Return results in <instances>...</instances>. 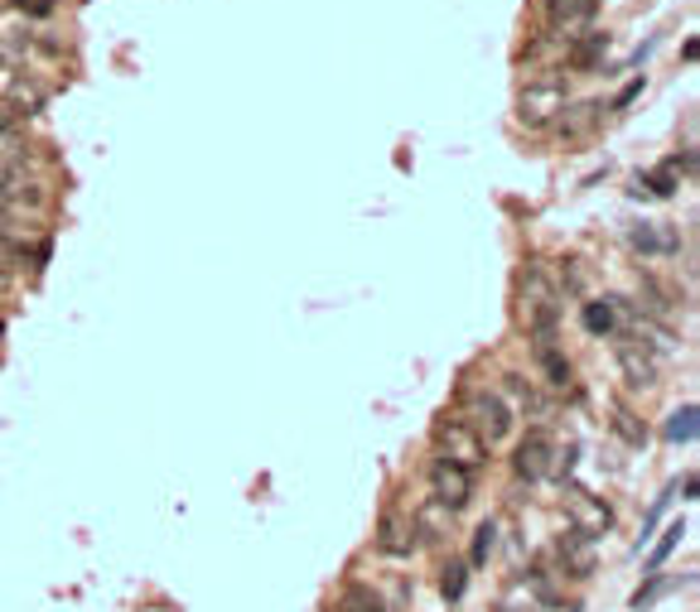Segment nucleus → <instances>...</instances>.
I'll use <instances>...</instances> for the list:
<instances>
[{
  "instance_id": "7",
  "label": "nucleus",
  "mask_w": 700,
  "mask_h": 612,
  "mask_svg": "<svg viewBox=\"0 0 700 612\" xmlns=\"http://www.w3.org/2000/svg\"><path fill=\"white\" fill-rule=\"evenodd\" d=\"M541 10H546L551 30L561 34L565 44H575V39H579V30H585V24L595 20L599 0H541Z\"/></svg>"
},
{
  "instance_id": "17",
  "label": "nucleus",
  "mask_w": 700,
  "mask_h": 612,
  "mask_svg": "<svg viewBox=\"0 0 700 612\" xmlns=\"http://www.w3.org/2000/svg\"><path fill=\"white\" fill-rule=\"evenodd\" d=\"M619 309H623V299H595V304H585V328H589L595 338L613 333V328H619Z\"/></svg>"
},
{
  "instance_id": "12",
  "label": "nucleus",
  "mask_w": 700,
  "mask_h": 612,
  "mask_svg": "<svg viewBox=\"0 0 700 612\" xmlns=\"http://www.w3.org/2000/svg\"><path fill=\"white\" fill-rule=\"evenodd\" d=\"M0 97L15 106V116H20V112L34 116V112L44 106V88H39V82H30V78H5V92H0Z\"/></svg>"
},
{
  "instance_id": "9",
  "label": "nucleus",
  "mask_w": 700,
  "mask_h": 612,
  "mask_svg": "<svg viewBox=\"0 0 700 612\" xmlns=\"http://www.w3.org/2000/svg\"><path fill=\"white\" fill-rule=\"evenodd\" d=\"M377 549L386 559H406L410 549H416V525H410L402 511H386L377 525Z\"/></svg>"
},
{
  "instance_id": "26",
  "label": "nucleus",
  "mask_w": 700,
  "mask_h": 612,
  "mask_svg": "<svg viewBox=\"0 0 700 612\" xmlns=\"http://www.w3.org/2000/svg\"><path fill=\"white\" fill-rule=\"evenodd\" d=\"M662 589H667V579H662V574H647V583L633 593V612H643V608H647V603H652V598H657Z\"/></svg>"
},
{
  "instance_id": "6",
  "label": "nucleus",
  "mask_w": 700,
  "mask_h": 612,
  "mask_svg": "<svg viewBox=\"0 0 700 612\" xmlns=\"http://www.w3.org/2000/svg\"><path fill=\"white\" fill-rule=\"evenodd\" d=\"M551 463H555V444L546 439V430H531L512 454V473L522 483H541V477H551Z\"/></svg>"
},
{
  "instance_id": "18",
  "label": "nucleus",
  "mask_w": 700,
  "mask_h": 612,
  "mask_svg": "<svg viewBox=\"0 0 700 612\" xmlns=\"http://www.w3.org/2000/svg\"><path fill=\"white\" fill-rule=\"evenodd\" d=\"M537 362H541V372H546V382L555 390L571 386V362H565V352H555L551 342H546V348H537Z\"/></svg>"
},
{
  "instance_id": "16",
  "label": "nucleus",
  "mask_w": 700,
  "mask_h": 612,
  "mask_svg": "<svg viewBox=\"0 0 700 612\" xmlns=\"http://www.w3.org/2000/svg\"><path fill=\"white\" fill-rule=\"evenodd\" d=\"M24 193H30L24 165H0V217H5L10 207H20V203H24Z\"/></svg>"
},
{
  "instance_id": "11",
  "label": "nucleus",
  "mask_w": 700,
  "mask_h": 612,
  "mask_svg": "<svg viewBox=\"0 0 700 612\" xmlns=\"http://www.w3.org/2000/svg\"><path fill=\"white\" fill-rule=\"evenodd\" d=\"M628 247L637 256H671V251H681V237H676V231H662V227H633L628 231Z\"/></svg>"
},
{
  "instance_id": "19",
  "label": "nucleus",
  "mask_w": 700,
  "mask_h": 612,
  "mask_svg": "<svg viewBox=\"0 0 700 612\" xmlns=\"http://www.w3.org/2000/svg\"><path fill=\"white\" fill-rule=\"evenodd\" d=\"M667 439L671 444H696V406H681L667 420Z\"/></svg>"
},
{
  "instance_id": "24",
  "label": "nucleus",
  "mask_w": 700,
  "mask_h": 612,
  "mask_svg": "<svg viewBox=\"0 0 700 612\" xmlns=\"http://www.w3.org/2000/svg\"><path fill=\"white\" fill-rule=\"evenodd\" d=\"M468 589V565H450L444 569V579H440V593H444V603H459Z\"/></svg>"
},
{
  "instance_id": "22",
  "label": "nucleus",
  "mask_w": 700,
  "mask_h": 612,
  "mask_svg": "<svg viewBox=\"0 0 700 612\" xmlns=\"http://www.w3.org/2000/svg\"><path fill=\"white\" fill-rule=\"evenodd\" d=\"M613 430H619L623 439H628V444H633V449H643L647 444V430H643V424H637V415L633 410H613Z\"/></svg>"
},
{
  "instance_id": "32",
  "label": "nucleus",
  "mask_w": 700,
  "mask_h": 612,
  "mask_svg": "<svg viewBox=\"0 0 700 612\" xmlns=\"http://www.w3.org/2000/svg\"><path fill=\"white\" fill-rule=\"evenodd\" d=\"M5 290H10V275H5V271H0V299H5Z\"/></svg>"
},
{
  "instance_id": "2",
  "label": "nucleus",
  "mask_w": 700,
  "mask_h": 612,
  "mask_svg": "<svg viewBox=\"0 0 700 612\" xmlns=\"http://www.w3.org/2000/svg\"><path fill=\"white\" fill-rule=\"evenodd\" d=\"M565 112V82H531L517 97V121L527 131H546L555 126V116Z\"/></svg>"
},
{
  "instance_id": "8",
  "label": "nucleus",
  "mask_w": 700,
  "mask_h": 612,
  "mask_svg": "<svg viewBox=\"0 0 700 612\" xmlns=\"http://www.w3.org/2000/svg\"><path fill=\"white\" fill-rule=\"evenodd\" d=\"M619 372H623V382L633 390L657 386V362H652L643 352V342H633V338H619Z\"/></svg>"
},
{
  "instance_id": "23",
  "label": "nucleus",
  "mask_w": 700,
  "mask_h": 612,
  "mask_svg": "<svg viewBox=\"0 0 700 612\" xmlns=\"http://www.w3.org/2000/svg\"><path fill=\"white\" fill-rule=\"evenodd\" d=\"M681 535H686V521H676V525H667V535H662V545H657V549H652V559H647V569H652V574H657L662 565H667V555H671V549H676V545H681Z\"/></svg>"
},
{
  "instance_id": "28",
  "label": "nucleus",
  "mask_w": 700,
  "mask_h": 612,
  "mask_svg": "<svg viewBox=\"0 0 700 612\" xmlns=\"http://www.w3.org/2000/svg\"><path fill=\"white\" fill-rule=\"evenodd\" d=\"M10 5H15V10H24V15H54V10H58V0H10Z\"/></svg>"
},
{
  "instance_id": "31",
  "label": "nucleus",
  "mask_w": 700,
  "mask_h": 612,
  "mask_svg": "<svg viewBox=\"0 0 700 612\" xmlns=\"http://www.w3.org/2000/svg\"><path fill=\"white\" fill-rule=\"evenodd\" d=\"M637 92H643V82H628V88L619 92V106H628V102H633V97H637Z\"/></svg>"
},
{
  "instance_id": "14",
  "label": "nucleus",
  "mask_w": 700,
  "mask_h": 612,
  "mask_svg": "<svg viewBox=\"0 0 700 612\" xmlns=\"http://www.w3.org/2000/svg\"><path fill=\"white\" fill-rule=\"evenodd\" d=\"M517 295H522V309H527V304H546V309H561V295H555V285L546 280V271H541V265H531V271L522 275V290H517Z\"/></svg>"
},
{
  "instance_id": "4",
  "label": "nucleus",
  "mask_w": 700,
  "mask_h": 612,
  "mask_svg": "<svg viewBox=\"0 0 700 612\" xmlns=\"http://www.w3.org/2000/svg\"><path fill=\"white\" fill-rule=\"evenodd\" d=\"M430 497L440 501L444 511H464L468 501H474V473H464V468H454V463H444V458H434L430 463Z\"/></svg>"
},
{
  "instance_id": "13",
  "label": "nucleus",
  "mask_w": 700,
  "mask_h": 612,
  "mask_svg": "<svg viewBox=\"0 0 700 612\" xmlns=\"http://www.w3.org/2000/svg\"><path fill=\"white\" fill-rule=\"evenodd\" d=\"M599 121V106L595 102H579V106H565L561 116H555V131H561L565 140H579V136H589V126Z\"/></svg>"
},
{
  "instance_id": "10",
  "label": "nucleus",
  "mask_w": 700,
  "mask_h": 612,
  "mask_svg": "<svg viewBox=\"0 0 700 612\" xmlns=\"http://www.w3.org/2000/svg\"><path fill=\"white\" fill-rule=\"evenodd\" d=\"M561 559H565V574H571V579H589V569H595V541H585L579 531L561 535Z\"/></svg>"
},
{
  "instance_id": "5",
  "label": "nucleus",
  "mask_w": 700,
  "mask_h": 612,
  "mask_svg": "<svg viewBox=\"0 0 700 612\" xmlns=\"http://www.w3.org/2000/svg\"><path fill=\"white\" fill-rule=\"evenodd\" d=\"M565 517H571V531H579L585 541H599V535H609V531H613V511H609V501H599V497L579 492V487H571V492H565Z\"/></svg>"
},
{
  "instance_id": "27",
  "label": "nucleus",
  "mask_w": 700,
  "mask_h": 612,
  "mask_svg": "<svg viewBox=\"0 0 700 612\" xmlns=\"http://www.w3.org/2000/svg\"><path fill=\"white\" fill-rule=\"evenodd\" d=\"M20 150H24V145H20L15 131L0 126V165H20Z\"/></svg>"
},
{
  "instance_id": "30",
  "label": "nucleus",
  "mask_w": 700,
  "mask_h": 612,
  "mask_svg": "<svg viewBox=\"0 0 700 612\" xmlns=\"http://www.w3.org/2000/svg\"><path fill=\"white\" fill-rule=\"evenodd\" d=\"M0 126H15V106H10L5 97H0Z\"/></svg>"
},
{
  "instance_id": "1",
  "label": "nucleus",
  "mask_w": 700,
  "mask_h": 612,
  "mask_svg": "<svg viewBox=\"0 0 700 612\" xmlns=\"http://www.w3.org/2000/svg\"><path fill=\"white\" fill-rule=\"evenodd\" d=\"M464 424L478 434L483 449H493V444H503V439L512 434L517 415H512V406H507L498 390H468V396H464Z\"/></svg>"
},
{
  "instance_id": "20",
  "label": "nucleus",
  "mask_w": 700,
  "mask_h": 612,
  "mask_svg": "<svg viewBox=\"0 0 700 612\" xmlns=\"http://www.w3.org/2000/svg\"><path fill=\"white\" fill-rule=\"evenodd\" d=\"M493 545H498V525H493V521H483L478 531H474V549H468V565H474V569H483V565H488Z\"/></svg>"
},
{
  "instance_id": "29",
  "label": "nucleus",
  "mask_w": 700,
  "mask_h": 612,
  "mask_svg": "<svg viewBox=\"0 0 700 612\" xmlns=\"http://www.w3.org/2000/svg\"><path fill=\"white\" fill-rule=\"evenodd\" d=\"M24 54H30V39H24V34L20 39H0V58H24Z\"/></svg>"
},
{
  "instance_id": "15",
  "label": "nucleus",
  "mask_w": 700,
  "mask_h": 612,
  "mask_svg": "<svg viewBox=\"0 0 700 612\" xmlns=\"http://www.w3.org/2000/svg\"><path fill=\"white\" fill-rule=\"evenodd\" d=\"M410 525H416V535H426V541H440V535H444V531H450V525H454V511H444L440 501L430 497L426 507H420L416 517H410Z\"/></svg>"
},
{
  "instance_id": "21",
  "label": "nucleus",
  "mask_w": 700,
  "mask_h": 612,
  "mask_svg": "<svg viewBox=\"0 0 700 612\" xmlns=\"http://www.w3.org/2000/svg\"><path fill=\"white\" fill-rule=\"evenodd\" d=\"M343 612H392V608H386L382 598L368 589V583H353V589L343 593Z\"/></svg>"
},
{
  "instance_id": "25",
  "label": "nucleus",
  "mask_w": 700,
  "mask_h": 612,
  "mask_svg": "<svg viewBox=\"0 0 700 612\" xmlns=\"http://www.w3.org/2000/svg\"><path fill=\"white\" fill-rule=\"evenodd\" d=\"M603 48H609V34H589L585 44L571 48V64H575V68H589V64H595V58L603 54Z\"/></svg>"
},
{
  "instance_id": "3",
  "label": "nucleus",
  "mask_w": 700,
  "mask_h": 612,
  "mask_svg": "<svg viewBox=\"0 0 700 612\" xmlns=\"http://www.w3.org/2000/svg\"><path fill=\"white\" fill-rule=\"evenodd\" d=\"M434 444H440L444 463H454V468H464V473H478L483 463H488V449L478 444V434L468 430L464 420H444L440 430H434Z\"/></svg>"
}]
</instances>
